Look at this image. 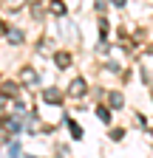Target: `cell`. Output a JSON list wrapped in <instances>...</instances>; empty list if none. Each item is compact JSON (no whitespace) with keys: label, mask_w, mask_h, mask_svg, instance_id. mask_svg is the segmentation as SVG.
Here are the masks:
<instances>
[{"label":"cell","mask_w":153,"mask_h":158,"mask_svg":"<svg viewBox=\"0 0 153 158\" xmlns=\"http://www.w3.org/2000/svg\"><path fill=\"white\" fill-rule=\"evenodd\" d=\"M3 93L17 99V93H20V85H17V82H6V85H3Z\"/></svg>","instance_id":"cell-5"},{"label":"cell","mask_w":153,"mask_h":158,"mask_svg":"<svg viewBox=\"0 0 153 158\" xmlns=\"http://www.w3.org/2000/svg\"><path fill=\"white\" fill-rule=\"evenodd\" d=\"M3 105H6V93L0 90V110H3Z\"/></svg>","instance_id":"cell-14"},{"label":"cell","mask_w":153,"mask_h":158,"mask_svg":"<svg viewBox=\"0 0 153 158\" xmlns=\"http://www.w3.org/2000/svg\"><path fill=\"white\" fill-rule=\"evenodd\" d=\"M65 122H68V130H71V135H74V138H82V127H80V124L71 122V118H65Z\"/></svg>","instance_id":"cell-8"},{"label":"cell","mask_w":153,"mask_h":158,"mask_svg":"<svg viewBox=\"0 0 153 158\" xmlns=\"http://www.w3.org/2000/svg\"><path fill=\"white\" fill-rule=\"evenodd\" d=\"M85 88H88L85 79H74V82L68 85V96H74V99H76V96H85Z\"/></svg>","instance_id":"cell-1"},{"label":"cell","mask_w":153,"mask_h":158,"mask_svg":"<svg viewBox=\"0 0 153 158\" xmlns=\"http://www.w3.org/2000/svg\"><path fill=\"white\" fill-rule=\"evenodd\" d=\"M20 150H23V147L17 144V141H11V144H9V155H20Z\"/></svg>","instance_id":"cell-12"},{"label":"cell","mask_w":153,"mask_h":158,"mask_svg":"<svg viewBox=\"0 0 153 158\" xmlns=\"http://www.w3.org/2000/svg\"><path fill=\"white\" fill-rule=\"evenodd\" d=\"M99 34H102V40H105V34H108V23H105V20L99 23Z\"/></svg>","instance_id":"cell-13"},{"label":"cell","mask_w":153,"mask_h":158,"mask_svg":"<svg viewBox=\"0 0 153 158\" xmlns=\"http://www.w3.org/2000/svg\"><path fill=\"white\" fill-rule=\"evenodd\" d=\"M113 3H116V6H122V3H125V0H113Z\"/></svg>","instance_id":"cell-16"},{"label":"cell","mask_w":153,"mask_h":158,"mask_svg":"<svg viewBox=\"0 0 153 158\" xmlns=\"http://www.w3.org/2000/svg\"><path fill=\"white\" fill-rule=\"evenodd\" d=\"M108 99H111V107H122V96L119 93H111Z\"/></svg>","instance_id":"cell-10"},{"label":"cell","mask_w":153,"mask_h":158,"mask_svg":"<svg viewBox=\"0 0 153 158\" xmlns=\"http://www.w3.org/2000/svg\"><path fill=\"white\" fill-rule=\"evenodd\" d=\"M20 82H23V85H34V82H37V71H34L31 65H26V68L20 71Z\"/></svg>","instance_id":"cell-3"},{"label":"cell","mask_w":153,"mask_h":158,"mask_svg":"<svg viewBox=\"0 0 153 158\" xmlns=\"http://www.w3.org/2000/svg\"><path fill=\"white\" fill-rule=\"evenodd\" d=\"M54 62H57V68H68L71 65V54L68 51H57L54 54Z\"/></svg>","instance_id":"cell-4"},{"label":"cell","mask_w":153,"mask_h":158,"mask_svg":"<svg viewBox=\"0 0 153 158\" xmlns=\"http://www.w3.org/2000/svg\"><path fill=\"white\" fill-rule=\"evenodd\" d=\"M9 40H11V45H20V43H23V31L9 28Z\"/></svg>","instance_id":"cell-7"},{"label":"cell","mask_w":153,"mask_h":158,"mask_svg":"<svg viewBox=\"0 0 153 158\" xmlns=\"http://www.w3.org/2000/svg\"><path fill=\"white\" fill-rule=\"evenodd\" d=\"M97 116H99V122H105V124L111 122V110L108 107H97Z\"/></svg>","instance_id":"cell-9"},{"label":"cell","mask_w":153,"mask_h":158,"mask_svg":"<svg viewBox=\"0 0 153 158\" xmlns=\"http://www.w3.org/2000/svg\"><path fill=\"white\" fill-rule=\"evenodd\" d=\"M51 14H57V17L65 14V3H63V0H51Z\"/></svg>","instance_id":"cell-6"},{"label":"cell","mask_w":153,"mask_h":158,"mask_svg":"<svg viewBox=\"0 0 153 158\" xmlns=\"http://www.w3.org/2000/svg\"><path fill=\"white\" fill-rule=\"evenodd\" d=\"M6 127H9L11 133H20V122H14V118H9V122H6Z\"/></svg>","instance_id":"cell-11"},{"label":"cell","mask_w":153,"mask_h":158,"mask_svg":"<svg viewBox=\"0 0 153 158\" xmlns=\"http://www.w3.org/2000/svg\"><path fill=\"white\" fill-rule=\"evenodd\" d=\"M20 3H23V0H9V6H14V9L20 6Z\"/></svg>","instance_id":"cell-15"},{"label":"cell","mask_w":153,"mask_h":158,"mask_svg":"<svg viewBox=\"0 0 153 158\" xmlns=\"http://www.w3.org/2000/svg\"><path fill=\"white\" fill-rule=\"evenodd\" d=\"M43 99H46L48 105H60V102H63V93L57 90V88H46V90H43Z\"/></svg>","instance_id":"cell-2"}]
</instances>
